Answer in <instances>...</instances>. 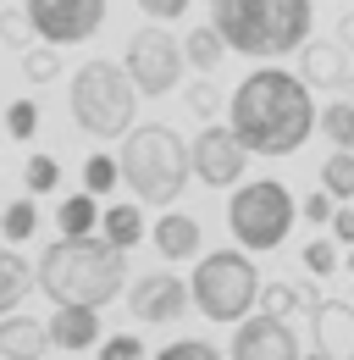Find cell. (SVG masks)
Returning <instances> with one entry per match:
<instances>
[{
    "instance_id": "obj_1",
    "label": "cell",
    "mask_w": 354,
    "mask_h": 360,
    "mask_svg": "<svg viewBox=\"0 0 354 360\" xmlns=\"http://www.w3.org/2000/svg\"><path fill=\"white\" fill-rule=\"evenodd\" d=\"M227 122L238 128V139L249 144V155H294L310 139V128H321V111L310 100V84L288 67H255L227 105Z\"/></svg>"
},
{
    "instance_id": "obj_2",
    "label": "cell",
    "mask_w": 354,
    "mask_h": 360,
    "mask_svg": "<svg viewBox=\"0 0 354 360\" xmlns=\"http://www.w3.org/2000/svg\"><path fill=\"white\" fill-rule=\"evenodd\" d=\"M39 288L55 305H111L128 288V250H117L105 233H84V238H55L39 255Z\"/></svg>"
},
{
    "instance_id": "obj_3",
    "label": "cell",
    "mask_w": 354,
    "mask_h": 360,
    "mask_svg": "<svg viewBox=\"0 0 354 360\" xmlns=\"http://www.w3.org/2000/svg\"><path fill=\"white\" fill-rule=\"evenodd\" d=\"M211 22L249 61L299 56L310 45V0H211Z\"/></svg>"
},
{
    "instance_id": "obj_4",
    "label": "cell",
    "mask_w": 354,
    "mask_h": 360,
    "mask_svg": "<svg viewBox=\"0 0 354 360\" xmlns=\"http://www.w3.org/2000/svg\"><path fill=\"white\" fill-rule=\"evenodd\" d=\"M117 161H122V183L133 188V200L155 211H172L177 194L194 178V144H183L177 128L166 122H138L117 144Z\"/></svg>"
},
{
    "instance_id": "obj_5",
    "label": "cell",
    "mask_w": 354,
    "mask_h": 360,
    "mask_svg": "<svg viewBox=\"0 0 354 360\" xmlns=\"http://www.w3.org/2000/svg\"><path fill=\"white\" fill-rule=\"evenodd\" d=\"M138 84L128 78V67H117V61H84L78 72H72V94H67V105H72V122L84 128L88 139H128L138 122H133V111H138Z\"/></svg>"
},
{
    "instance_id": "obj_6",
    "label": "cell",
    "mask_w": 354,
    "mask_h": 360,
    "mask_svg": "<svg viewBox=\"0 0 354 360\" xmlns=\"http://www.w3.org/2000/svg\"><path fill=\"white\" fill-rule=\"evenodd\" d=\"M188 288L205 321H244L261 300V271L249 261V250H211V255H199Z\"/></svg>"
},
{
    "instance_id": "obj_7",
    "label": "cell",
    "mask_w": 354,
    "mask_h": 360,
    "mask_svg": "<svg viewBox=\"0 0 354 360\" xmlns=\"http://www.w3.org/2000/svg\"><path fill=\"white\" fill-rule=\"evenodd\" d=\"M294 217H299V205H294V194H288L277 178L244 183V188H232V200H227V227H232L238 250H249V255L282 250Z\"/></svg>"
},
{
    "instance_id": "obj_8",
    "label": "cell",
    "mask_w": 354,
    "mask_h": 360,
    "mask_svg": "<svg viewBox=\"0 0 354 360\" xmlns=\"http://www.w3.org/2000/svg\"><path fill=\"white\" fill-rule=\"evenodd\" d=\"M122 67H128V78L138 84V94H144V100H161V94L177 89V78H183L188 56H183V45H177L161 22H144V28H133Z\"/></svg>"
},
{
    "instance_id": "obj_9",
    "label": "cell",
    "mask_w": 354,
    "mask_h": 360,
    "mask_svg": "<svg viewBox=\"0 0 354 360\" xmlns=\"http://www.w3.org/2000/svg\"><path fill=\"white\" fill-rule=\"evenodd\" d=\"M22 11L44 45H88L105 28V0H28Z\"/></svg>"
},
{
    "instance_id": "obj_10",
    "label": "cell",
    "mask_w": 354,
    "mask_h": 360,
    "mask_svg": "<svg viewBox=\"0 0 354 360\" xmlns=\"http://www.w3.org/2000/svg\"><path fill=\"white\" fill-rule=\"evenodd\" d=\"M244 167H249V144L238 139V128L205 122L194 139V178L205 188H232V183H244Z\"/></svg>"
},
{
    "instance_id": "obj_11",
    "label": "cell",
    "mask_w": 354,
    "mask_h": 360,
    "mask_svg": "<svg viewBox=\"0 0 354 360\" xmlns=\"http://www.w3.org/2000/svg\"><path fill=\"white\" fill-rule=\"evenodd\" d=\"M188 305H194V288L177 271H144V277H133V288H128V311L138 321H150V327L177 321Z\"/></svg>"
},
{
    "instance_id": "obj_12",
    "label": "cell",
    "mask_w": 354,
    "mask_h": 360,
    "mask_svg": "<svg viewBox=\"0 0 354 360\" xmlns=\"http://www.w3.org/2000/svg\"><path fill=\"white\" fill-rule=\"evenodd\" d=\"M227 360H305L299 355V338L288 327V316H244L238 333H232V349Z\"/></svg>"
},
{
    "instance_id": "obj_13",
    "label": "cell",
    "mask_w": 354,
    "mask_h": 360,
    "mask_svg": "<svg viewBox=\"0 0 354 360\" xmlns=\"http://www.w3.org/2000/svg\"><path fill=\"white\" fill-rule=\"evenodd\" d=\"M299 78L310 89H338V94H354V72H349V50L338 39H310L299 50Z\"/></svg>"
},
{
    "instance_id": "obj_14",
    "label": "cell",
    "mask_w": 354,
    "mask_h": 360,
    "mask_svg": "<svg viewBox=\"0 0 354 360\" xmlns=\"http://www.w3.org/2000/svg\"><path fill=\"white\" fill-rule=\"evenodd\" d=\"M150 238H155L161 261H199L205 227L194 222L188 211H161V222H150Z\"/></svg>"
},
{
    "instance_id": "obj_15",
    "label": "cell",
    "mask_w": 354,
    "mask_h": 360,
    "mask_svg": "<svg viewBox=\"0 0 354 360\" xmlns=\"http://www.w3.org/2000/svg\"><path fill=\"white\" fill-rule=\"evenodd\" d=\"M44 327H50L55 349H100L105 344L100 338V311H88V305H55V316Z\"/></svg>"
},
{
    "instance_id": "obj_16",
    "label": "cell",
    "mask_w": 354,
    "mask_h": 360,
    "mask_svg": "<svg viewBox=\"0 0 354 360\" xmlns=\"http://www.w3.org/2000/svg\"><path fill=\"white\" fill-rule=\"evenodd\" d=\"M50 327L34 316H0V360H44Z\"/></svg>"
},
{
    "instance_id": "obj_17",
    "label": "cell",
    "mask_w": 354,
    "mask_h": 360,
    "mask_svg": "<svg viewBox=\"0 0 354 360\" xmlns=\"http://www.w3.org/2000/svg\"><path fill=\"white\" fill-rule=\"evenodd\" d=\"M315 333H321V355H349L354 349V305H310Z\"/></svg>"
},
{
    "instance_id": "obj_18",
    "label": "cell",
    "mask_w": 354,
    "mask_h": 360,
    "mask_svg": "<svg viewBox=\"0 0 354 360\" xmlns=\"http://www.w3.org/2000/svg\"><path fill=\"white\" fill-rule=\"evenodd\" d=\"M39 283V266H28L17 250H0V316H11L22 300H28V288Z\"/></svg>"
},
{
    "instance_id": "obj_19",
    "label": "cell",
    "mask_w": 354,
    "mask_h": 360,
    "mask_svg": "<svg viewBox=\"0 0 354 360\" xmlns=\"http://www.w3.org/2000/svg\"><path fill=\"white\" fill-rule=\"evenodd\" d=\"M100 222H105V211H100V194H88V188L67 194V200L55 205V227H61L67 238H84V233H94Z\"/></svg>"
},
{
    "instance_id": "obj_20",
    "label": "cell",
    "mask_w": 354,
    "mask_h": 360,
    "mask_svg": "<svg viewBox=\"0 0 354 360\" xmlns=\"http://www.w3.org/2000/svg\"><path fill=\"white\" fill-rule=\"evenodd\" d=\"M227 50H232V45L221 39V28H216V22H205V28H194V34L183 39V56H188V67H194V72H216Z\"/></svg>"
},
{
    "instance_id": "obj_21",
    "label": "cell",
    "mask_w": 354,
    "mask_h": 360,
    "mask_svg": "<svg viewBox=\"0 0 354 360\" xmlns=\"http://www.w3.org/2000/svg\"><path fill=\"white\" fill-rule=\"evenodd\" d=\"M100 233H105L117 250H133V244L150 233V222H144V211H138V205H105V222H100Z\"/></svg>"
},
{
    "instance_id": "obj_22",
    "label": "cell",
    "mask_w": 354,
    "mask_h": 360,
    "mask_svg": "<svg viewBox=\"0 0 354 360\" xmlns=\"http://www.w3.org/2000/svg\"><path fill=\"white\" fill-rule=\"evenodd\" d=\"M321 188L332 200H354V150H332L321 161Z\"/></svg>"
},
{
    "instance_id": "obj_23",
    "label": "cell",
    "mask_w": 354,
    "mask_h": 360,
    "mask_svg": "<svg viewBox=\"0 0 354 360\" xmlns=\"http://www.w3.org/2000/svg\"><path fill=\"white\" fill-rule=\"evenodd\" d=\"M321 134L332 139V150H354V100L321 105Z\"/></svg>"
},
{
    "instance_id": "obj_24",
    "label": "cell",
    "mask_w": 354,
    "mask_h": 360,
    "mask_svg": "<svg viewBox=\"0 0 354 360\" xmlns=\"http://www.w3.org/2000/svg\"><path fill=\"white\" fill-rule=\"evenodd\" d=\"M117 183H122V161L105 155V150H94V155L84 161V188L88 194H111Z\"/></svg>"
},
{
    "instance_id": "obj_25",
    "label": "cell",
    "mask_w": 354,
    "mask_h": 360,
    "mask_svg": "<svg viewBox=\"0 0 354 360\" xmlns=\"http://www.w3.org/2000/svg\"><path fill=\"white\" fill-rule=\"evenodd\" d=\"M34 227H39V205H34V200H11V205L0 211V233H6L11 244L34 238Z\"/></svg>"
},
{
    "instance_id": "obj_26",
    "label": "cell",
    "mask_w": 354,
    "mask_h": 360,
    "mask_svg": "<svg viewBox=\"0 0 354 360\" xmlns=\"http://www.w3.org/2000/svg\"><path fill=\"white\" fill-rule=\"evenodd\" d=\"M55 183H61V161H55V155H28L22 188H28V194H55Z\"/></svg>"
},
{
    "instance_id": "obj_27",
    "label": "cell",
    "mask_w": 354,
    "mask_h": 360,
    "mask_svg": "<svg viewBox=\"0 0 354 360\" xmlns=\"http://www.w3.org/2000/svg\"><path fill=\"white\" fill-rule=\"evenodd\" d=\"M55 72H61V56H55L50 45H34V50H22V78H28V84H50Z\"/></svg>"
},
{
    "instance_id": "obj_28",
    "label": "cell",
    "mask_w": 354,
    "mask_h": 360,
    "mask_svg": "<svg viewBox=\"0 0 354 360\" xmlns=\"http://www.w3.org/2000/svg\"><path fill=\"white\" fill-rule=\"evenodd\" d=\"M150 360H221V349L205 344V338H172L166 349H155Z\"/></svg>"
},
{
    "instance_id": "obj_29",
    "label": "cell",
    "mask_w": 354,
    "mask_h": 360,
    "mask_svg": "<svg viewBox=\"0 0 354 360\" xmlns=\"http://www.w3.org/2000/svg\"><path fill=\"white\" fill-rule=\"evenodd\" d=\"M6 134L11 139H34L39 134V105H34V100H11V105H6Z\"/></svg>"
},
{
    "instance_id": "obj_30",
    "label": "cell",
    "mask_w": 354,
    "mask_h": 360,
    "mask_svg": "<svg viewBox=\"0 0 354 360\" xmlns=\"http://www.w3.org/2000/svg\"><path fill=\"white\" fill-rule=\"evenodd\" d=\"M299 261H305V271H310V277H327V271L338 266V238H310Z\"/></svg>"
},
{
    "instance_id": "obj_31",
    "label": "cell",
    "mask_w": 354,
    "mask_h": 360,
    "mask_svg": "<svg viewBox=\"0 0 354 360\" xmlns=\"http://www.w3.org/2000/svg\"><path fill=\"white\" fill-rule=\"evenodd\" d=\"M100 360H150V349H144L133 333H117V338L100 344Z\"/></svg>"
},
{
    "instance_id": "obj_32",
    "label": "cell",
    "mask_w": 354,
    "mask_h": 360,
    "mask_svg": "<svg viewBox=\"0 0 354 360\" xmlns=\"http://www.w3.org/2000/svg\"><path fill=\"white\" fill-rule=\"evenodd\" d=\"M28 34H34V22H28V11H6V6H0V39H6V45H28Z\"/></svg>"
},
{
    "instance_id": "obj_33",
    "label": "cell",
    "mask_w": 354,
    "mask_h": 360,
    "mask_svg": "<svg viewBox=\"0 0 354 360\" xmlns=\"http://www.w3.org/2000/svg\"><path fill=\"white\" fill-rule=\"evenodd\" d=\"M299 211H305V222L332 227V217H338V200H332V194L321 188V194H305V205H299Z\"/></svg>"
},
{
    "instance_id": "obj_34",
    "label": "cell",
    "mask_w": 354,
    "mask_h": 360,
    "mask_svg": "<svg viewBox=\"0 0 354 360\" xmlns=\"http://www.w3.org/2000/svg\"><path fill=\"white\" fill-rule=\"evenodd\" d=\"M133 6H138V11L150 17V22H172V17H183V11L194 6V0H133Z\"/></svg>"
},
{
    "instance_id": "obj_35",
    "label": "cell",
    "mask_w": 354,
    "mask_h": 360,
    "mask_svg": "<svg viewBox=\"0 0 354 360\" xmlns=\"http://www.w3.org/2000/svg\"><path fill=\"white\" fill-rule=\"evenodd\" d=\"M299 300H305V294H294V288H282V283H277V288H266V294H261L266 316H288L294 305H299Z\"/></svg>"
},
{
    "instance_id": "obj_36",
    "label": "cell",
    "mask_w": 354,
    "mask_h": 360,
    "mask_svg": "<svg viewBox=\"0 0 354 360\" xmlns=\"http://www.w3.org/2000/svg\"><path fill=\"white\" fill-rule=\"evenodd\" d=\"M188 105H194V111H199V117H205V122H211V117H216V89H211V84H194V89H188Z\"/></svg>"
},
{
    "instance_id": "obj_37",
    "label": "cell",
    "mask_w": 354,
    "mask_h": 360,
    "mask_svg": "<svg viewBox=\"0 0 354 360\" xmlns=\"http://www.w3.org/2000/svg\"><path fill=\"white\" fill-rule=\"evenodd\" d=\"M332 238H338V244H354V200L338 205V217H332Z\"/></svg>"
},
{
    "instance_id": "obj_38",
    "label": "cell",
    "mask_w": 354,
    "mask_h": 360,
    "mask_svg": "<svg viewBox=\"0 0 354 360\" xmlns=\"http://www.w3.org/2000/svg\"><path fill=\"white\" fill-rule=\"evenodd\" d=\"M338 45L354 50V11H343V17H338Z\"/></svg>"
},
{
    "instance_id": "obj_39",
    "label": "cell",
    "mask_w": 354,
    "mask_h": 360,
    "mask_svg": "<svg viewBox=\"0 0 354 360\" xmlns=\"http://www.w3.org/2000/svg\"><path fill=\"white\" fill-rule=\"evenodd\" d=\"M305 360H332V355H321V349H315V355H305Z\"/></svg>"
},
{
    "instance_id": "obj_40",
    "label": "cell",
    "mask_w": 354,
    "mask_h": 360,
    "mask_svg": "<svg viewBox=\"0 0 354 360\" xmlns=\"http://www.w3.org/2000/svg\"><path fill=\"white\" fill-rule=\"evenodd\" d=\"M349 271H354V244H349Z\"/></svg>"
},
{
    "instance_id": "obj_41",
    "label": "cell",
    "mask_w": 354,
    "mask_h": 360,
    "mask_svg": "<svg viewBox=\"0 0 354 360\" xmlns=\"http://www.w3.org/2000/svg\"><path fill=\"white\" fill-rule=\"evenodd\" d=\"M0 122H6V111H0Z\"/></svg>"
},
{
    "instance_id": "obj_42",
    "label": "cell",
    "mask_w": 354,
    "mask_h": 360,
    "mask_svg": "<svg viewBox=\"0 0 354 360\" xmlns=\"http://www.w3.org/2000/svg\"><path fill=\"white\" fill-rule=\"evenodd\" d=\"M0 6H6V0H0Z\"/></svg>"
}]
</instances>
